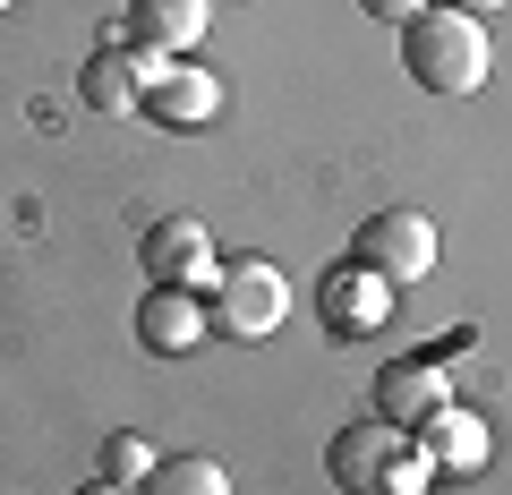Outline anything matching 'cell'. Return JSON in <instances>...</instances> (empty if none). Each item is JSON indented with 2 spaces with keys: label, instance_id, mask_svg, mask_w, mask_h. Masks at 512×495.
Wrapping results in <instances>:
<instances>
[{
  "label": "cell",
  "instance_id": "1",
  "mask_svg": "<svg viewBox=\"0 0 512 495\" xmlns=\"http://www.w3.org/2000/svg\"><path fill=\"white\" fill-rule=\"evenodd\" d=\"M402 69L419 77L427 94H444V103H453V94H478V86H487V69H495L487 26L436 0V9H419V18L402 26Z\"/></svg>",
  "mask_w": 512,
  "mask_h": 495
},
{
  "label": "cell",
  "instance_id": "2",
  "mask_svg": "<svg viewBox=\"0 0 512 495\" xmlns=\"http://www.w3.org/2000/svg\"><path fill=\"white\" fill-rule=\"evenodd\" d=\"M325 470H333L342 495H419V478L436 470V461H427V444L410 436V427L359 419V427H342V436L325 444Z\"/></svg>",
  "mask_w": 512,
  "mask_h": 495
},
{
  "label": "cell",
  "instance_id": "3",
  "mask_svg": "<svg viewBox=\"0 0 512 495\" xmlns=\"http://www.w3.org/2000/svg\"><path fill=\"white\" fill-rule=\"evenodd\" d=\"M350 265H359V274H376V282H393V291H410V282L436 274V222H427L419 205H384V214L359 222Z\"/></svg>",
  "mask_w": 512,
  "mask_h": 495
},
{
  "label": "cell",
  "instance_id": "4",
  "mask_svg": "<svg viewBox=\"0 0 512 495\" xmlns=\"http://www.w3.org/2000/svg\"><path fill=\"white\" fill-rule=\"evenodd\" d=\"M282 308H291V282H282V265H265V257L222 265L214 299H205V316H214L222 342H265V333L282 325Z\"/></svg>",
  "mask_w": 512,
  "mask_h": 495
},
{
  "label": "cell",
  "instance_id": "5",
  "mask_svg": "<svg viewBox=\"0 0 512 495\" xmlns=\"http://www.w3.org/2000/svg\"><path fill=\"white\" fill-rule=\"evenodd\" d=\"M137 77H146V120L154 129H171V137H188V129H214L222 120V86L197 69V60H154V52H137Z\"/></svg>",
  "mask_w": 512,
  "mask_h": 495
},
{
  "label": "cell",
  "instance_id": "6",
  "mask_svg": "<svg viewBox=\"0 0 512 495\" xmlns=\"http://www.w3.org/2000/svg\"><path fill=\"white\" fill-rule=\"evenodd\" d=\"M137 265H146V282H180V291H197V282L214 274V239H205L197 214H163L146 239H137Z\"/></svg>",
  "mask_w": 512,
  "mask_h": 495
},
{
  "label": "cell",
  "instance_id": "7",
  "mask_svg": "<svg viewBox=\"0 0 512 495\" xmlns=\"http://www.w3.org/2000/svg\"><path fill=\"white\" fill-rule=\"evenodd\" d=\"M205 333H214V316H205V299L180 291V282H154V291L137 299V342H146L154 359H188Z\"/></svg>",
  "mask_w": 512,
  "mask_h": 495
},
{
  "label": "cell",
  "instance_id": "8",
  "mask_svg": "<svg viewBox=\"0 0 512 495\" xmlns=\"http://www.w3.org/2000/svg\"><path fill=\"white\" fill-rule=\"evenodd\" d=\"M128 52H154V60H180L205 43V0H128V26H120Z\"/></svg>",
  "mask_w": 512,
  "mask_h": 495
},
{
  "label": "cell",
  "instance_id": "9",
  "mask_svg": "<svg viewBox=\"0 0 512 495\" xmlns=\"http://www.w3.org/2000/svg\"><path fill=\"white\" fill-rule=\"evenodd\" d=\"M316 308H325V325L333 333H376L384 316H393V282H376V274H359V265H342V274H325V291H316Z\"/></svg>",
  "mask_w": 512,
  "mask_h": 495
},
{
  "label": "cell",
  "instance_id": "10",
  "mask_svg": "<svg viewBox=\"0 0 512 495\" xmlns=\"http://www.w3.org/2000/svg\"><path fill=\"white\" fill-rule=\"evenodd\" d=\"M77 94H86V111H111V120L146 103V77H137V52L120 43V26H111V35H103V52H94L86 69H77Z\"/></svg>",
  "mask_w": 512,
  "mask_h": 495
},
{
  "label": "cell",
  "instance_id": "11",
  "mask_svg": "<svg viewBox=\"0 0 512 495\" xmlns=\"http://www.w3.org/2000/svg\"><path fill=\"white\" fill-rule=\"evenodd\" d=\"M376 402H384V419H393V427H410V419H436L453 393H444V376L419 359V367H384V376H376Z\"/></svg>",
  "mask_w": 512,
  "mask_h": 495
},
{
  "label": "cell",
  "instance_id": "12",
  "mask_svg": "<svg viewBox=\"0 0 512 495\" xmlns=\"http://www.w3.org/2000/svg\"><path fill=\"white\" fill-rule=\"evenodd\" d=\"M427 461H444V470H487V427L444 402L436 419H427Z\"/></svg>",
  "mask_w": 512,
  "mask_h": 495
},
{
  "label": "cell",
  "instance_id": "13",
  "mask_svg": "<svg viewBox=\"0 0 512 495\" xmlns=\"http://www.w3.org/2000/svg\"><path fill=\"white\" fill-rule=\"evenodd\" d=\"M137 495H231V478H222V461H205V453H163Z\"/></svg>",
  "mask_w": 512,
  "mask_h": 495
},
{
  "label": "cell",
  "instance_id": "14",
  "mask_svg": "<svg viewBox=\"0 0 512 495\" xmlns=\"http://www.w3.org/2000/svg\"><path fill=\"white\" fill-rule=\"evenodd\" d=\"M154 461H163V453H154L146 436H111V444H103V478H120V487H146Z\"/></svg>",
  "mask_w": 512,
  "mask_h": 495
},
{
  "label": "cell",
  "instance_id": "15",
  "mask_svg": "<svg viewBox=\"0 0 512 495\" xmlns=\"http://www.w3.org/2000/svg\"><path fill=\"white\" fill-rule=\"evenodd\" d=\"M359 9H367L376 26H410L419 9H436V0H359Z\"/></svg>",
  "mask_w": 512,
  "mask_h": 495
},
{
  "label": "cell",
  "instance_id": "16",
  "mask_svg": "<svg viewBox=\"0 0 512 495\" xmlns=\"http://www.w3.org/2000/svg\"><path fill=\"white\" fill-rule=\"evenodd\" d=\"M444 9H461V18H495V9H512V0H444Z\"/></svg>",
  "mask_w": 512,
  "mask_h": 495
},
{
  "label": "cell",
  "instance_id": "17",
  "mask_svg": "<svg viewBox=\"0 0 512 495\" xmlns=\"http://www.w3.org/2000/svg\"><path fill=\"white\" fill-rule=\"evenodd\" d=\"M77 495H137V487H120V478H86Z\"/></svg>",
  "mask_w": 512,
  "mask_h": 495
},
{
  "label": "cell",
  "instance_id": "18",
  "mask_svg": "<svg viewBox=\"0 0 512 495\" xmlns=\"http://www.w3.org/2000/svg\"><path fill=\"white\" fill-rule=\"evenodd\" d=\"M9 9H18V0H0V18H9Z\"/></svg>",
  "mask_w": 512,
  "mask_h": 495
}]
</instances>
